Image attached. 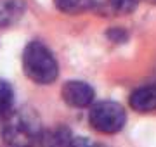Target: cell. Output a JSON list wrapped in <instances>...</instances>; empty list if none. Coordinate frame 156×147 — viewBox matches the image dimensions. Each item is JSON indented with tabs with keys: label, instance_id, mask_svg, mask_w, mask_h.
Here are the masks:
<instances>
[{
	"label": "cell",
	"instance_id": "10",
	"mask_svg": "<svg viewBox=\"0 0 156 147\" xmlns=\"http://www.w3.org/2000/svg\"><path fill=\"white\" fill-rule=\"evenodd\" d=\"M14 108V90L5 80L0 78V121L5 119Z\"/></svg>",
	"mask_w": 156,
	"mask_h": 147
},
{
	"label": "cell",
	"instance_id": "13",
	"mask_svg": "<svg viewBox=\"0 0 156 147\" xmlns=\"http://www.w3.org/2000/svg\"><path fill=\"white\" fill-rule=\"evenodd\" d=\"M90 147H104V145H101V144H92Z\"/></svg>",
	"mask_w": 156,
	"mask_h": 147
},
{
	"label": "cell",
	"instance_id": "12",
	"mask_svg": "<svg viewBox=\"0 0 156 147\" xmlns=\"http://www.w3.org/2000/svg\"><path fill=\"white\" fill-rule=\"evenodd\" d=\"M90 145H92V142L85 137H73L71 144H69V147H90Z\"/></svg>",
	"mask_w": 156,
	"mask_h": 147
},
{
	"label": "cell",
	"instance_id": "8",
	"mask_svg": "<svg viewBox=\"0 0 156 147\" xmlns=\"http://www.w3.org/2000/svg\"><path fill=\"white\" fill-rule=\"evenodd\" d=\"M140 0H104L101 5H95L101 9V14L111 17H120V16H128L134 14Z\"/></svg>",
	"mask_w": 156,
	"mask_h": 147
},
{
	"label": "cell",
	"instance_id": "4",
	"mask_svg": "<svg viewBox=\"0 0 156 147\" xmlns=\"http://www.w3.org/2000/svg\"><path fill=\"white\" fill-rule=\"evenodd\" d=\"M62 101L66 102L69 108L75 109H85L90 108L95 97V90L89 83L80 81V80H69L61 88Z\"/></svg>",
	"mask_w": 156,
	"mask_h": 147
},
{
	"label": "cell",
	"instance_id": "6",
	"mask_svg": "<svg viewBox=\"0 0 156 147\" xmlns=\"http://www.w3.org/2000/svg\"><path fill=\"white\" fill-rule=\"evenodd\" d=\"M73 133L68 126H56L50 130H42L38 137V142L42 147H69L73 140Z\"/></svg>",
	"mask_w": 156,
	"mask_h": 147
},
{
	"label": "cell",
	"instance_id": "5",
	"mask_svg": "<svg viewBox=\"0 0 156 147\" xmlns=\"http://www.w3.org/2000/svg\"><path fill=\"white\" fill-rule=\"evenodd\" d=\"M128 104L135 113H151L156 109V85H146L134 90L128 97Z\"/></svg>",
	"mask_w": 156,
	"mask_h": 147
},
{
	"label": "cell",
	"instance_id": "9",
	"mask_svg": "<svg viewBox=\"0 0 156 147\" xmlns=\"http://www.w3.org/2000/svg\"><path fill=\"white\" fill-rule=\"evenodd\" d=\"M54 5L57 11L64 14H82L85 11L95 9V0H54Z\"/></svg>",
	"mask_w": 156,
	"mask_h": 147
},
{
	"label": "cell",
	"instance_id": "3",
	"mask_svg": "<svg viewBox=\"0 0 156 147\" xmlns=\"http://www.w3.org/2000/svg\"><path fill=\"white\" fill-rule=\"evenodd\" d=\"M127 113L122 104L115 101H101L90 106L89 123L95 132L104 135H115L125 126Z\"/></svg>",
	"mask_w": 156,
	"mask_h": 147
},
{
	"label": "cell",
	"instance_id": "2",
	"mask_svg": "<svg viewBox=\"0 0 156 147\" xmlns=\"http://www.w3.org/2000/svg\"><path fill=\"white\" fill-rule=\"evenodd\" d=\"M23 71L38 85H50L59 76V64L42 42H30L23 50Z\"/></svg>",
	"mask_w": 156,
	"mask_h": 147
},
{
	"label": "cell",
	"instance_id": "11",
	"mask_svg": "<svg viewBox=\"0 0 156 147\" xmlns=\"http://www.w3.org/2000/svg\"><path fill=\"white\" fill-rule=\"evenodd\" d=\"M106 36L109 38V42L113 43H125L128 42V33L122 28H111L106 31Z\"/></svg>",
	"mask_w": 156,
	"mask_h": 147
},
{
	"label": "cell",
	"instance_id": "1",
	"mask_svg": "<svg viewBox=\"0 0 156 147\" xmlns=\"http://www.w3.org/2000/svg\"><path fill=\"white\" fill-rule=\"evenodd\" d=\"M42 133L38 118L33 111H12L2 125L4 147H33Z\"/></svg>",
	"mask_w": 156,
	"mask_h": 147
},
{
	"label": "cell",
	"instance_id": "7",
	"mask_svg": "<svg viewBox=\"0 0 156 147\" xmlns=\"http://www.w3.org/2000/svg\"><path fill=\"white\" fill-rule=\"evenodd\" d=\"M26 11L24 0H0V28L16 24Z\"/></svg>",
	"mask_w": 156,
	"mask_h": 147
},
{
	"label": "cell",
	"instance_id": "14",
	"mask_svg": "<svg viewBox=\"0 0 156 147\" xmlns=\"http://www.w3.org/2000/svg\"><path fill=\"white\" fill-rule=\"evenodd\" d=\"M147 2H151V4H154L156 5V0H147Z\"/></svg>",
	"mask_w": 156,
	"mask_h": 147
}]
</instances>
